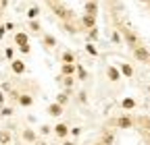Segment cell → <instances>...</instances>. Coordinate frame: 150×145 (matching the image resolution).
<instances>
[{"mask_svg":"<svg viewBox=\"0 0 150 145\" xmlns=\"http://www.w3.org/2000/svg\"><path fill=\"white\" fill-rule=\"evenodd\" d=\"M134 106H136L134 100H123V108H134Z\"/></svg>","mask_w":150,"mask_h":145,"instance_id":"cell-13","label":"cell"},{"mask_svg":"<svg viewBox=\"0 0 150 145\" xmlns=\"http://www.w3.org/2000/svg\"><path fill=\"white\" fill-rule=\"evenodd\" d=\"M17 44H21V46H25V44H27V38H25L23 33H19V35H17Z\"/></svg>","mask_w":150,"mask_h":145,"instance_id":"cell-12","label":"cell"},{"mask_svg":"<svg viewBox=\"0 0 150 145\" xmlns=\"http://www.w3.org/2000/svg\"><path fill=\"white\" fill-rule=\"evenodd\" d=\"M23 137H25V139H29V141H31V139H33V133H31V131H25V133H23Z\"/></svg>","mask_w":150,"mask_h":145,"instance_id":"cell-18","label":"cell"},{"mask_svg":"<svg viewBox=\"0 0 150 145\" xmlns=\"http://www.w3.org/2000/svg\"><path fill=\"white\" fill-rule=\"evenodd\" d=\"M119 126H121V129H129V126H131V120L127 118V116H123V118H119V122H117Z\"/></svg>","mask_w":150,"mask_h":145,"instance_id":"cell-6","label":"cell"},{"mask_svg":"<svg viewBox=\"0 0 150 145\" xmlns=\"http://www.w3.org/2000/svg\"><path fill=\"white\" fill-rule=\"evenodd\" d=\"M121 70H123V75L131 77V66H129V64H121Z\"/></svg>","mask_w":150,"mask_h":145,"instance_id":"cell-11","label":"cell"},{"mask_svg":"<svg viewBox=\"0 0 150 145\" xmlns=\"http://www.w3.org/2000/svg\"><path fill=\"white\" fill-rule=\"evenodd\" d=\"M11 143V133L8 131H0V145H6Z\"/></svg>","mask_w":150,"mask_h":145,"instance_id":"cell-5","label":"cell"},{"mask_svg":"<svg viewBox=\"0 0 150 145\" xmlns=\"http://www.w3.org/2000/svg\"><path fill=\"white\" fill-rule=\"evenodd\" d=\"M140 2H150V0H140Z\"/></svg>","mask_w":150,"mask_h":145,"instance_id":"cell-20","label":"cell"},{"mask_svg":"<svg viewBox=\"0 0 150 145\" xmlns=\"http://www.w3.org/2000/svg\"><path fill=\"white\" fill-rule=\"evenodd\" d=\"M13 70H15V72H23V70H25L23 62H21V60H15V62H13Z\"/></svg>","mask_w":150,"mask_h":145,"instance_id":"cell-7","label":"cell"},{"mask_svg":"<svg viewBox=\"0 0 150 145\" xmlns=\"http://www.w3.org/2000/svg\"><path fill=\"white\" fill-rule=\"evenodd\" d=\"M134 54H136V58H138V60H142V62H148V58H150L148 50H146V48H142V46L134 48Z\"/></svg>","mask_w":150,"mask_h":145,"instance_id":"cell-1","label":"cell"},{"mask_svg":"<svg viewBox=\"0 0 150 145\" xmlns=\"http://www.w3.org/2000/svg\"><path fill=\"white\" fill-rule=\"evenodd\" d=\"M83 27H94V25H96V15H88L86 13V17H83Z\"/></svg>","mask_w":150,"mask_h":145,"instance_id":"cell-2","label":"cell"},{"mask_svg":"<svg viewBox=\"0 0 150 145\" xmlns=\"http://www.w3.org/2000/svg\"><path fill=\"white\" fill-rule=\"evenodd\" d=\"M123 33H125V40H127L131 46H134V48H138V38H136V35L131 33L129 29H123Z\"/></svg>","mask_w":150,"mask_h":145,"instance_id":"cell-3","label":"cell"},{"mask_svg":"<svg viewBox=\"0 0 150 145\" xmlns=\"http://www.w3.org/2000/svg\"><path fill=\"white\" fill-rule=\"evenodd\" d=\"M63 110H61V104H54V106H50V114L52 116H59Z\"/></svg>","mask_w":150,"mask_h":145,"instance_id":"cell-8","label":"cell"},{"mask_svg":"<svg viewBox=\"0 0 150 145\" xmlns=\"http://www.w3.org/2000/svg\"><path fill=\"white\" fill-rule=\"evenodd\" d=\"M63 70H65V72H71V70H73V66H71V64H65V68H63Z\"/></svg>","mask_w":150,"mask_h":145,"instance_id":"cell-19","label":"cell"},{"mask_svg":"<svg viewBox=\"0 0 150 145\" xmlns=\"http://www.w3.org/2000/svg\"><path fill=\"white\" fill-rule=\"evenodd\" d=\"M21 104H23V106H29V104H31V98H29V96H23V98H21Z\"/></svg>","mask_w":150,"mask_h":145,"instance_id":"cell-15","label":"cell"},{"mask_svg":"<svg viewBox=\"0 0 150 145\" xmlns=\"http://www.w3.org/2000/svg\"><path fill=\"white\" fill-rule=\"evenodd\" d=\"M38 13H40V10H38V8H29V13H27V15H29V17H31V19H33V17H38Z\"/></svg>","mask_w":150,"mask_h":145,"instance_id":"cell-17","label":"cell"},{"mask_svg":"<svg viewBox=\"0 0 150 145\" xmlns=\"http://www.w3.org/2000/svg\"><path fill=\"white\" fill-rule=\"evenodd\" d=\"M108 77H110L112 81H117V79H119V70H117V68H112V66H110V68H108Z\"/></svg>","mask_w":150,"mask_h":145,"instance_id":"cell-9","label":"cell"},{"mask_svg":"<svg viewBox=\"0 0 150 145\" xmlns=\"http://www.w3.org/2000/svg\"><path fill=\"white\" fill-rule=\"evenodd\" d=\"M50 2H56V0H50Z\"/></svg>","mask_w":150,"mask_h":145,"instance_id":"cell-21","label":"cell"},{"mask_svg":"<svg viewBox=\"0 0 150 145\" xmlns=\"http://www.w3.org/2000/svg\"><path fill=\"white\" fill-rule=\"evenodd\" d=\"M96 10H98V4L94 2V0H88L86 2V13L88 15H96Z\"/></svg>","mask_w":150,"mask_h":145,"instance_id":"cell-4","label":"cell"},{"mask_svg":"<svg viewBox=\"0 0 150 145\" xmlns=\"http://www.w3.org/2000/svg\"><path fill=\"white\" fill-rule=\"evenodd\" d=\"M56 133H59L61 137H65V135H67V126H65V124H59V126H56Z\"/></svg>","mask_w":150,"mask_h":145,"instance_id":"cell-10","label":"cell"},{"mask_svg":"<svg viewBox=\"0 0 150 145\" xmlns=\"http://www.w3.org/2000/svg\"><path fill=\"white\" fill-rule=\"evenodd\" d=\"M54 13L59 15V17H67V10H65V8H59V6L54 8Z\"/></svg>","mask_w":150,"mask_h":145,"instance_id":"cell-14","label":"cell"},{"mask_svg":"<svg viewBox=\"0 0 150 145\" xmlns=\"http://www.w3.org/2000/svg\"><path fill=\"white\" fill-rule=\"evenodd\" d=\"M112 143V135H104V141H102V145H110Z\"/></svg>","mask_w":150,"mask_h":145,"instance_id":"cell-16","label":"cell"}]
</instances>
